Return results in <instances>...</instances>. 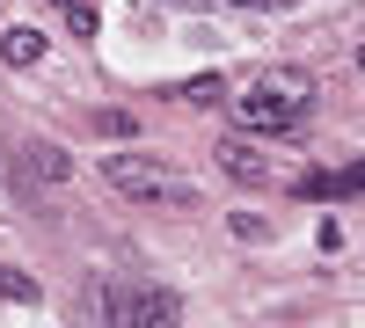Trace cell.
<instances>
[{"label":"cell","instance_id":"7c38bea8","mask_svg":"<svg viewBox=\"0 0 365 328\" xmlns=\"http://www.w3.org/2000/svg\"><path fill=\"white\" fill-rule=\"evenodd\" d=\"M358 66H365V44H358Z\"/></svg>","mask_w":365,"mask_h":328},{"label":"cell","instance_id":"4fadbf2b","mask_svg":"<svg viewBox=\"0 0 365 328\" xmlns=\"http://www.w3.org/2000/svg\"><path fill=\"white\" fill-rule=\"evenodd\" d=\"M358 168H365V161H358Z\"/></svg>","mask_w":365,"mask_h":328},{"label":"cell","instance_id":"7a4b0ae2","mask_svg":"<svg viewBox=\"0 0 365 328\" xmlns=\"http://www.w3.org/2000/svg\"><path fill=\"white\" fill-rule=\"evenodd\" d=\"M103 175H110V190H125V197H139V204H190V183H182V175H168L161 161L110 154V161H103Z\"/></svg>","mask_w":365,"mask_h":328},{"label":"cell","instance_id":"30bf717a","mask_svg":"<svg viewBox=\"0 0 365 328\" xmlns=\"http://www.w3.org/2000/svg\"><path fill=\"white\" fill-rule=\"evenodd\" d=\"M0 300H22V307H37V277H29V270H8V263H0Z\"/></svg>","mask_w":365,"mask_h":328},{"label":"cell","instance_id":"52a82bcc","mask_svg":"<svg viewBox=\"0 0 365 328\" xmlns=\"http://www.w3.org/2000/svg\"><path fill=\"white\" fill-rule=\"evenodd\" d=\"M0 58H8V66H44V29H8V37H0Z\"/></svg>","mask_w":365,"mask_h":328},{"label":"cell","instance_id":"3957f363","mask_svg":"<svg viewBox=\"0 0 365 328\" xmlns=\"http://www.w3.org/2000/svg\"><path fill=\"white\" fill-rule=\"evenodd\" d=\"M182 307H175V292L161 285H125V292H110V328H175Z\"/></svg>","mask_w":365,"mask_h":328},{"label":"cell","instance_id":"9c48e42d","mask_svg":"<svg viewBox=\"0 0 365 328\" xmlns=\"http://www.w3.org/2000/svg\"><path fill=\"white\" fill-rule=\"evenodd\" d=\"M58 15H66V29H73V37L88 44V37L103 29V0H58Z\"/></svg>","mask_w":365,"mask_h":328},{"label":"cell","instance_id":"6da1fadb","mask_svg":"<svg viewBox=\"0 0 365 328\" xmlns=\"http://www.w3.org/2000/svg\"><path fill=\"white\" fill-rule=\"evenodd\" d=\"M234 117L249 132H263V139H278V132H292L299 117L314 110V73L307 66H263L249 88H234Z\"/></svg>","mask_w":365,"mask_h":328},{"label":"cell","instance_id":"5b68a950","mask_svg":"<svg viewBox=\"0 0 365 328\" xmlns=\"http://www.w3.org/2000/svg\"><path fill=\"white\" fill-rule=\"evenodd\" d=\"M73 161H66V146H51V139H29L22 146V183H66Z\"/></svg>","mask_w":365,"mask_h":328},{"label":"cell","instance_id":"8fae6325","mask_svg":"<svg viewBox=\"0 0 365 328\" xmlns=\"http://www.w3.org/2000/svg\"><path fill=\"white\" fill-rule=\"evenodd\" d=\"M234 233H241V241H263V233H270V219H256V212H234Z\"/></svg>","mask_w":365,"mask_h":328},{"label":"cell","instance_id":"ba28073f","mask_svg":"<svg viewBox=\"0 0 365 328\" xmlns=\"http://www.w3.org/2000/svg\"><path fill=\"white\" fill-rule=\"evenodd\" d=\"M175 95H182V102H197V110H220V102L234 95V80H227V73H197V80H182Z\"/></svg>","mask_w":365,"mask_h":328},{"label":"cell","instance_id":"277c9868","mask_svg":"<svg viewBox=\"0 0 365 328\" xmlns=\"http://www.w3.org/2000/svg\"><path fill=\"white\" fill-rule=\"evenodd\" d=\"M220 168L234 175V183H249V190H263V175H270L263 146H256L249 132H227V139H220Z\"/></svg>","mask_w":365,"mask_h":328},{"label":"cell","instance_id":"8992f818","mask_svg":"<svg viewBox=\"0 0 365 328\" xmlns=\"http://www.w3.org/2000/svg\"><path fill=\"white\" fill-rule=\"evenodd\" d=\"M351 190H365V168H344V175H299V197H351Z\"/></svg>","mask_w":365,"mask_h":328}]
</instances>
